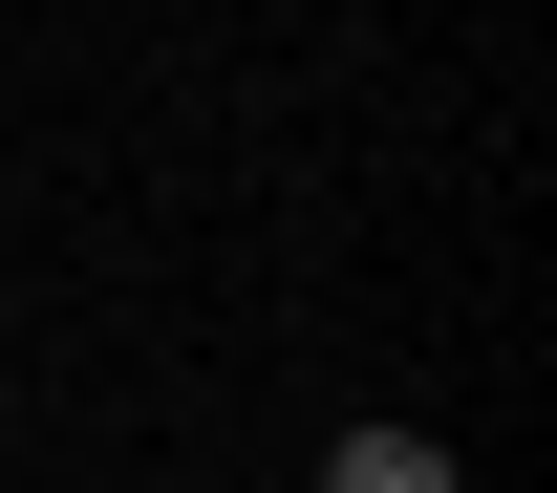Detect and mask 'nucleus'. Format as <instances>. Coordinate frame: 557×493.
Segmentation results:
<instances>
[{
  "instance_id": "1",
  "label": "nucleus",
  "mask_w": 557,
  "mask_h": 493,
  "mask_svg": "<svg viewBox=\"0 0 557 493\" xmlns=\"http://www.w3.org/2000/svg\"><path fill=\"white\" fill-rule=\"evenodd\" d=\"M322 493H450V451H429V429H344V451H322Z\"/></svg>"
}]
</instances>
